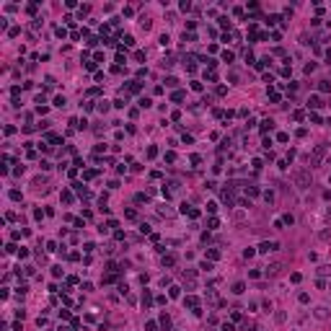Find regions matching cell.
<instances>
[{
	"label": "cell",
	"instance_id": "cell-6",
	"mask_svg": "<svg viewBox=\"0 0 331 331\" xmlns=\"http://www.w3.org/2000/svg\"><path fill=\"white\" fill-rule=\"evenodd\" d=\"M223 202L228 204V207H233V204H235V197H233V189H225V192H223Z\"/></svg>",
	"mask_w": 331,
	"mask_h": 331
},
{
	"label": "cell",
	"instance_id": "cell-19",
	"mask_svg": "<svg viewBox=\"0 0 331 331\" xmlns=\"http://www.w3.org/2000/svg\"><path fill=\"white\" fill-rule=\"evenodd\" d=\"M282 223H285V225H292V223H295V217H292V215H285Z\"/></svg>",
	"mask_w": 331,
	"mask_h": 331
},
{
	"label": "cell",
	"instance_id": "cell-3",
	"mask_svg": "<svg viewBox=\"0 0 331 331\" xmlns=\"http://www.w3.org/2000/svg\"><path fill=\"white\" fill-rule=\"evenodd\" d=\"M323 155H326V145H318V148L313 150V155H311V166H318L323 160Z\"/></svg>",
	"mask_w": 331,
	"mask_h": 331
},
{
	"label": "cell",
	"instance_id": "cell-11",
	"mask_svg": "<svg viewBox=\"0 0 331 331\" xmlns=\"http://www.w3.org/2000/svg\"><path fill=\"white\" fill-rule=\"evenodd\" d=\"M150 303H153V295H150V290H145V292H142V305L148 308Z\"/></svg>",
	"mask_w": 331,
	"mask_h": 331
},
{
	"label": "cell",
	"instance_id": "cell-13",
	"mask_svg": "<svg viewBox=\"0 0 331 331\" xmlns=\"http://www.w3.org/2000/svg\"><path fill=\"white\" fill-rule=\"evenodd\" d=\"M243 290H246V285H243V282H235V285H233V292H235V295H241Z\"/></svg>",
	"mask_w": 331,
	"mask_h": 331
},
{
	"label": "cell",
	"instance_id": "cell-10",
	"mask_svg": "<svg viewBox=\"0 0 331 331\" xmlns=\"http://www.w3.org/2000/svg\"><path fill=\"white\" fill-rule=\"evenodd\" d=\"M256 194H259V189L254 184H246V197H256Z\"/></svg>",
	"mask_w": 331,
	"mask_h": 331
},
{
	"label": "cell",
	"instance_id": "cell-9",
	"mask_svg": "<svg viewBox=\"0 0 331 331\" xmlns=\"http://www.w3.org/2000/svg\"><path fill=\"white\" fill-rule=\"evenodd\" d=\"M316 318L326 321V318H329V311H326V308H316Z\"/></svg>",
	"mask_w": 331,
	"mask_h": 331
},
{
	"label": "cell",
	"instance_id": "cell-18",
	"mask_svg": "<svg viewBox=\"0 0 331 331\" xmlns=\"http://www.w3.org/2000/svg\"><path fill=\"white\" fill-rule=\"evenodd\" d=\"M124 217H129V220H137V212H135V210H127V212H124Z\"/></svg>",
	"mask_w": 331,
	"mask_h": 331
},
{
	"label": "cell",
	"instance_id": "cell-15",
	"mask_svg": "<svg viewBox=\"0 0 331 331\" xmlns=\"http://www.w3.org/2000/svg\"><path fill=\"white\" fill-rule=\"evenodd\" d=\"M160 326H163V329H168V326H171V318H168V316L163 313V316H160Z\"/></svg>",
	"mask_w": 331,
	"mask_h": 331
},
{
	"label": "cell",
	"instance_id": "cell-21",
	"mask_svg": "<svg viewBox=\"0 0 331 331\" xmlns=\"http://www.w3.org/2000/svg\"><path fill=\"white\" fill-rule=\"evenodd\" d=\"M168 295H171V298H179V295H181V290H179V287H171V292H168Z\"/></svg>",
	"mask_w": 331,
	"mask_h": 331
},
{
	"label": "cell",
	"instance_id": "cell-8",
	"mask_svg": "<svg viewBox=\"0 0 331 331\" xmlns=\"http://www.w3.org/2000/svg\"><path fill=\"white\" fill-rule=\"evenodd\" d=\"M308 106H311V109H318V106H323V104H321L318 96H311V98H308Z\"/></svg>",
	"mask_w": 331,
	"mask_h": 331
},
{
	"label": "cell",
	"instance_id": "cell-4",
	"mask_svg": "<svg viewBox=\"0 0 331 331\" xmlns=\"http://www.w3.org/2000/svg\"><path fill=\"white\" fill-rule=\"evenodd\" d=\"M277 248H279L277 241H264V243L259 246V251H261V254H269V251H277Z\"/></svg>",
	"mask_w": 331,
	"mask_h": 331
},
{
	"label": "cell",
	"instance_id": "cell-22",
	"mask_svg": "<svg viewBox=\"0 0 331 331\" xmlns=\"http://www.w3.org/2000/svg\"><path fill=\"white\" fill-rule=\"evenodd\" d=\"M223 60L225 62H233V52H223Z\"/></svg>",
	"mask_w": 331,
	"mask_h": 331
},
{
	"label": "cell",
	"instance_id": "cell-16",
	"mask_svg": "<svg viewBox=\"0 0 331 331\" xmlns=\"http://www.w3.org/2000/svg\"><path fill=\"white\" fill-rule=\"evenodd\" d=\"M173 264H176L173 256H163V267H173Z\"/></svg>",
	"mask_w": 331,
	"mask_h": 331
},
{
	"label": "cell",
	"instance_id": "cell-20",
	"mask_svg": "<svg viewBox=\"0 0 331 331\" xmlns=\"http://www.w3.org/2000/svg\"><path fill=\"white\" fill-rule=\"evenodd\" d=\"M210 259H220V251H217V248H210Z\"/></svg>",
	"mask_w": 331,
	"mask_h": 331
},
{
	"label": "cell",
	"instance_id": "cell-25",
	"mask_svg": "<svg viewBox=\"0 0 331 331\" xmlns=\"http://www.w3.org/2000/svg\"><path fill=\"white\" fill-rule=\"evenodd\" d=\"M52 274L54 277H62V267H52Z\"/></svg>",
	"mask_w": 331,
	"mask_h": 331
},
{
	"label": "cell",
	"instance_id": "cell-2",
	"mask_svg": "<svg viewBox=\"0 0 331 331\" xmlns=\"http://www.w3.org/2000/svg\"><path fill=\"white\" fill-rule=\"evenodd\" d=\"M282 269H285L282 261H272V264L264 267V274H267V277H277V274H282Z\"/></svg>",
	"mask_w": 331,
	"mask_h": 331
},
{
	"label": "cell",
	"instance_id": "cell-5",
	"mask_svg": "<svg viewBox=\"0 0 331 331\" xmlns=\"http://www.w3.org/2000/svg\"><path fill=\"white\" fill-rule=\"evenodd\" d=\"M181 277H184V282H186V287H194V279H197L194 269H186V272H181Z\"/></svg>",
	"mask_w": 331,
	"mask_h": 331
},
{
	"label": "cell",
	"instance_id": "cell-23",
	"mask_svg": "<svg viewBox=\"0 0 331 331\" xmlns=\"http://www.w3.org/2000/svg\"><path fill=\"white\" fill-rule=\"evenodd\" d=\"M54 106H65V96H57L54 98Z\"/></svg>",
	"mask_w": 331,
	"mask_h": 331
},
{
	"label": "cell",
	"instance_id": "cell-1",
	"mask_svg": "<svg viewBox=\"0 0 331 331\" xmlns=\"http://www.w3.org/2000/svg\"><path fill=\"white\" fill-rule=\"evenodd\" d=\"M292 181H295L300 189H308L311 186V171H295L292 173Z\"/></svg>",
	"mask_w": 331,
	"mask_h": 331
},
{
	"label": "cell",
	"instance_id": "cell-7",
	"mask_svg": "<svg viewBox=\"0 0 331 331\" xmlns=\"http://www.w3.org/2000/svg\"><path fill=\"white\" fill-rule=\"evenodd\" d=\"M184 305H189V308H194V311H197V308H199V300H197L194 295H189V298H184Z\"/></svg>",
	"mask_w": 331,
	"mask_h": 331
},
{
	"label": "cell",
	"instance_id": "cell-14",
	"mask_svg": "<svg viewBox=\"0 0 331 331\" xmlns=\"http://www.w3.org/2000/svg\"><path fill=\"white\" fill-rule=\"evenodd\" d=\"M318 88H321V93H329V91H331V83H329V80H321Z\"/></svg>",
	"mask_w": 331,
	"mask_h": 331
},
{
	"label": "cell",
	"instance_id": "cell-12",
	"mask_svg": "<svg viewBox=\"0 0 331 331\" xmlns=\"http://www.w3.org/2000/svg\"><path fill=\"white\" fill-rule=\"evenodd\" d=\"M269 129H274V122H272V119H264V122H261V132H269Z\"/></svg>",
	"mask_w": 331,
	"mask_h": 331
},
{
	"label": "cell",
	"instance_id": "cell-24",
	"mask_svg": "<svg viewBox=\"0 0 331 331\" xmlns=\"http://www.w3.org/2000/svg\"><path fill=\"white\" fill-rule=\"evenodd\" d=\"M202 269L204 272H212V261H202Z\"/></svg>",
	"mask_w": 331,
	"mask_h": 331
},
{
	"label": "cell",
	"instance_id": "cell-26",
	"mask_svg": "<svg viewBox=\"0 0 331 331\" xmlns=\"http://www.w3.org/2000/svg\"><path fill=\"white\" fill-rule=\"evenodd\" d=\"M329 287H331V285H329Z\"/></svg>",
	"mask_w": 331,
	"mask_h": 331
},
{
	"label": "cell",
	"instance_id": "cell-17",
	"mask_svg": "<svg viewBox=\"0 0 331 331\" xmlns=\"http://www.w3.org/2000/svg\"><path fill=\"white\" fill-rule=\"evenodd\" d=\"M166 85L168 88H176V85H179V80H176V78H166Z\"/></svg>",
	"mask_w": 331,
	"mask_h": 331
}]
</instances>
